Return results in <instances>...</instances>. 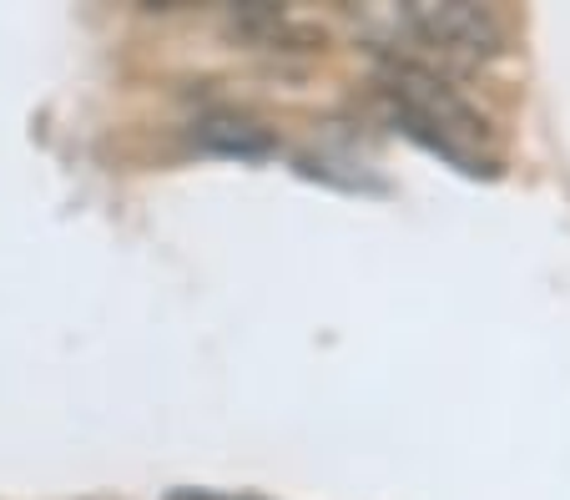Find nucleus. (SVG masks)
<instances>
[{
    "instance_id": "nucleus-1",
    "label": "nucleus",
    "mask_w": 570,
    "mask_h": 500,
    "mask_svg": "<svg viewBox=\"0 0 570 500\" xmlns=\"http://www.w3.org/2000/svg\"><path fill=\"white\" fill-rule=\"evenodd\" d=\"M384 91L399 117L410 121V131H420L430 147H440L454 163H474V153L484 147V121H480V111L464 97H454L434 71L399 61L384 77Z\"/></svg>"
},
{
    "instance_id": "nucleus-2",
    "label": "nucleus",
    "mask_w": 570,
    "mask_h": 500,
    "mask_svg": "<svg viewBox=\"0 0 570 500\" xmlns=\"http://www.w3.org/2000/svg\"><path fill=\"white\" fill-rule=\"evenodd\" d=\"M410 26L424 36L430 46H440L444 56H464V61H480V56L500 51V21L495 11L470 6V0H440V6H410Z\"/></svg>"
}]
</instances>
